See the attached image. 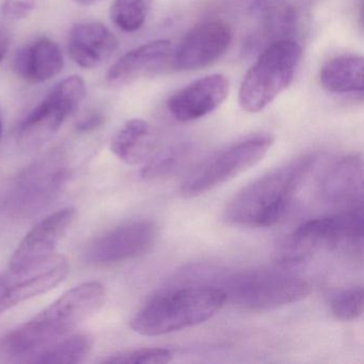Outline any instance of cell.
Segmentation results:
<instances>
[{
	"label": "cell",
	"mask_w": 364,
	"mask_h": 364,
	"mask_svg": "<svg viewBox=\"0 0 364 364\" xmlns=\"http://www.w3.org/2000/svg\"><path fill=\"white\" fill-rule=\"evenodd\" d=\"M193 148L188 144L173 146L168 150L155 153L146 163L141 176L146 180H157L171 176L181 169L185 161H188Z\"/></svg>",
	"instance_id": "obj_22"
},
{
	"label": "cell",
	"mask_w": 364,
	"mask_h": 364,
	"mask_svg": "<svg viewBox=\"0 0 364 364\" xmlns=\"http://www.w3.org/2000/svg\"><path fill=\"white\" fill-rule=\"evenodd\" d=\"M227 302L217 287H181L149 299L133 318L131 328L144 336H159L195 327L212 318Z\"/></svg>",
	"instance_id": "obj_3"
},
{
	"label": "cell",
	"mask_w": 364,
	"mask_h": 364,
	"mask_svg": "<svg viewBox=\"0 0 364 364\" xmlns=\"http://www.w3.org/2000/svg\"><path fill=\"white\" fill-rule=\"evenodd\" d=\"M118 46L116 36L101 23H80L70 33V56L84 69H95L103 65Z\"/></svg>",
	"instance_id": "obj_17"
},
{
	"label": "cell",
	"mask_w": 364,
	"mask_h": 364,
	"mask_svg": "<svg viewBox=\"0 0 364 364\" xmlns=\"http://www.w3.org/2000/svg\"><path fill=\"white\" fill-rule=\"evenodd\" d=\"M74 3L78 4L82 6L92 5V4L97 3L99 0H73Z\"/></svg>",
	"instance_id": "obj_29"
},
{
	"label": "cell",
	"mask_w": 364,
	"mask_h": 364,
	"mask_svg": "<svg viewBox=\"0 0 364 364\" xmlns=\"http://www.w3.org/2000/svg\"><path fill=\"white\" fill-rule=\"evenodd\" d=\"M229 90L225 75L212 74L174 93L168 101V110L178 122H193L215 112L225 101Z\"/></svg>",
	"instance_id": "obj_14"
},
{
	"label": "cell",
	"mask_w": 364,
	"mask_h": 364,
	"mask_svg": "<svg viewBox=\"0 0 364 364\" xmlns=\"http://www.w3.org/2000/svg\"><path fill=\"white\" fill-rule=\"evenodd\" d=\"M227 301L248 310H272L301 301L310 294L308 281L274 270H250L225 278L220 287Z\"/></svg>",
	"instance_id": "obj_6"
},
{
	"label": "cell",
	"mask_w": 364,
	"mask_h": 364,
	"mask_svg": "<svg viewBox=\"0 0 364 364\" xmlns=\"http://www.w3.org/2000/svg\"><path fill=\"white\" fill-rule=\"evenodd\" d=\"M232 38L231 27L223 21L201 23L172 50L169 65L176 71H195L208 67L225 54Z\"/></svg>",
	"instance_id": "obj_12"
},
{
	"label": "cell",
	"mask_w": 364,
	"mask_h": 364,
	"mask_svg": "<svg viewBox=\"0 0 364 364\" xmlns=\"http://www.w3.org/2000/svg\"><path fill=\"white\" fill-rule=\"evenodd\" d=\"M71 174V159L63 149L42 155L14 178L6 201L8 213L18 220L41 214L63 193Z\"/></svg>",
	"instance_id": "obj_4"
},
{
	"label": "cell",
	"mask_w": 364,
	"mask_h": 364,
	"mask_svg": "<svg viewBox=\"0 0 364 364\" xmlns=\"http://www.w3.org/2000/svg\"><path fill=\"white\" fill-rule=\"evenodd\" d=\"M68 274V259L54 255L29 269L8 270L7 274H0V314L52 291L67 278Z\"/></svg>",
	"instance_id": "obj_11"
},
{
	"label": "cell",
	"mask_w": 364,
	"mask_h": 364,
	"mask_svg": "<svg viewBox=\"0 0 364 364\" xmlns=\"http://www.w3.org/2000/svg\"><path fill=\"white\" fill-rule=\"evenodd\" d=\"M1 135H3V121H1V116H0V144H1Z\"/></svg>",
	"instance_id": "obj_30"
},
{
	"label": "cell",
	"mask_w": 364,
	"mask_h": 364,
	"mask_svg": "<svg viewBox=\"0 0 364 364\" xmlns=\"http://www.w3.org/2000/svg\"><path fill=\"white\" fill-rule=\"evenodd\" d=\"M104 122V117L99 112H92L84 117L76 125V129L80 133H89L99 129Z\"/></svg>",
	"instance_id": "obj_27"
},
{
	"label": "cell",
	"mask_w": 364,
	"mask_h": 364,
	"mask_svg": "<svg viewBox=\"0 0 364 364\" xmlns=\"http://www.w3.org/2000/svg\"><path fill=\"white\" fill-rule=\"evenodd\" d=\"M362 208H355L302 223L289 237L283 259L297 263L317 250H357L362 249Z\"/></svg>",
	"instance_id": "obj_8"
},
{
	"label": "cell",
	"mask_w": 364,
	"mask_h": 364,
	"mask_svg": "<svg viewBox=\"0 0 364 364\" xmlns=\"http://www.w3.org/2000/svg\"><path fill=\"white\" fill-rule=\"evenodd\" d=\"M321 85L334 95L361 93L364 88L363 58L343 55L326 63L319 73Z\"/></svg>",
	"instance_id": "obj_20"
},
{
	"label": "cell",
	"mask_w": 364,
	"mask_h": 364,
	"mask_svg": "<svg viewBox=\"0 0 364 364\" xmlns=\"http://www.w3.org/2000/svg\"><path fill=\"white\" fill-rule=\"evenodd\" d=\"M37 5L38 0H6L1 11L9 20H23L35 11Z\"/></svg>",
	"instance_id": "obj_26"
},
{
	"label": "cell",
	"mask_w": 364,
	"mask_h": 364,
	"mask_svg": "<svg viewBox=\"0 0 364 364\" xmlns=\"http://www.w3.org/2000/svg\"><path fill=\"white\" fill-rule=\"evenodd\" d=\"M8 46H9V37L5 29L0 27V63L5 58L7 54Z\"/></svg>",
	"instance_id": "obj_28"
},
{
	"label": "cell",
	"mask_w": 364,
	"mask_h": 364,
	"mask_svg": "<svg viewBox=\"0 0 364 364\" xmlns=\"http://www.w3.org/2000/svg\"><path fill=\"white\" fill-rule=\"evenodd\" d=\"M152 0H116L112 20L121 31L133 33L141 28L148 18Z\"/></svg>",
	"instance_id": "obj_23"
},
{
	"label": "cell",
	"mask_w": 364,
	"mask_h": 364,
	"mask_svg": "<svg viewBox=\"0 0 364 364\" xmlns=\"http://www.w3.org/2000/svg\"><path fill=\"white\" fill-rule=\"evenodd\" d=\"M364 291L362 287L334 291L329 297L332 315L343 321H355L363 313Z\"/></svg>",
	"instance_id": "obj_24"
},
{
	"label": "cell",
	"mask_w": 364,
	"mask_h": 364,
	"mask_svg": "<svg viewBox=\"0 0 364 364\" xmlns=\"http://www.w3.org/2000/svg\"><path fill=\"white\" fill-rule=\"evenodd\" d=\"M76 210L65 208L40 220L18 245L9 262V270L23 272L54 255L59 242L75 223Z\"/></svg>",
	"instance_id": "obj_13"
},
{
	"label": "cell",
	"mask_w": 364,
	"mask_h": 364,
	"mask_svg": "<svg viewBox=\"0 0 364 364\" xmlns=\"http://www.w3.org/2000/svg\"><path fill=\"white\" fill-rule=\"evenodd\" d=\"M171 53V42L168 40H156L138 46L110 68L107 74L108 85L121 88L157 73L169 65Z\"/></svg>",
	"instance_id": "obj_16"
},
{
	"label": "cell",
	"mask_w": 364,
	"mask_h": 364,
	"mask_svg": "<svg viewBox=\"0 0 364 364\" xmlns=\"http://www.w3.org/2000/svg\"><path fill=\"white\" fill-rule=\"evenodd\" d=\"M157 227L149 220L131 221L95 238L85 259L93 266H112L146 255L156 242Z\"/></svg>",
	"instance_id": "obj_10"
},
{
	"label": "cell",
	"mask_w": 364,
	"mask_h": 364,
	"mask_svg": "<svg viewBox=\"0 0 364 364\" xmlns=\"http://www.w3.org/2000/svg\"><path fill=\"white\" fill-rule=\"evenodd\" d=\"M321 199L349 210L362 208L363 161L360 155H348L336 161L326 172L319 185Z\"/></svg>",
	"instance_id": "obj_15"
},
{
	"label": "cell",
	"mask_w": 364,
	"mask_h": 364,
	"mask_svg": "<svg viewBox=\"0 0 364 364\" xmlns=\"http://www.w3.org/2000/svg\"><path fill=\"white\" fill-rule=\"evenodd\" d=\"M91 349L92 338L90 336L70 334L33 353L27 361L33 363H80L88 357Z\"/></svg>",
	"instance_id": "obj_21"
},
{
	"label": "cell",
	"mask_w": 364,
	"mask_h": 364,
	"mask_svg": "<svg viewBox=\"0 0 364 364\" xmlns=\"http://www.w3.org/2000/svg\"><path fill=\"white\" fill-rule=\"evenodd\" d=\"M316 161L315 155H304L253 181L228 202L223 218L229 225L242 228L277 225Z\"/></svg>",
	"instance_id": "obj_2"
},
{
	"label": "cell",
	"mask_w": 364,
	"mask_h": 364,
	"mask_svg": "<svg viewBox=\"0 0 364 364\" xmlns=\"http://www.w3.org/2000/svg\"><path fill=\"white\" fill-rule=\"evenodd\" d=\"M99 282H86L63 294L37 316L10 331L1 348L11 357H31L44 347L70 336L105 301Z\"/></svg>",
	"instance_id": "obj_1"
},
{
	"label": "cell",
	"mask_w": 364,
	"mask_h": 364,
	"mask_svg": "<svg viewBox=\"0 0 364 364\" xmlns=\"http://www.w3.org/2000/svg\"><path fill=\"white\" fill-rule=\"evenodd\" d=\"M301 57V46L294 40L280 39L269 44L242 80L240 107L250 114L265 109L289 88Z\"/></svg>",
	"instance_id": "obj_5"
},
{
	"label": "cell",
	"mask_w": 364,
	"mask_h": 364,
	"mask_svg": "<svg viewBox=\"0 0 364 364\" xmlns=\"http://www.w3.org/2000/svg\"><path fill=\"white\" fill-rule=\"evenodd\" d=\"M157 146L154 127L141 119H132L114 134L110 144L112 153L129 166L146 164Z\"/></svg>",
	"instance_id": "obj_19"
},
{
	"label": "cell",
	"mask_w": 364,
	"mask_h": 364,
	"mask_svg": "<svg viewBox=\"0 0 364 364\" xmlns=\"http://www.w3.org/2000/svg\"><path fill=\"white\" fill-rule=\"evenodd\" d=\"M274 141L272 134L263 132L242 138L215 153L188 174L181 187L182 195L198 197L244 173L265 157Z\"/></svg>",
	"instance_id": "obj_7"
},
{
	"label": "cell",
	"mask_w": 364,
	"mask_h": 364,
	"mask_svg": "<svg viewBox=\"0 0 364 364\" xmlns=\"http://www.w3.org/2000/svg\"><path fill=\"white\" fill-rule=\"evenodd\" d=\"M85 95L86 86L80 76H71L56 85L18 125V144L22 148L36 149L50 141L77 109Z\"/></svg>",
	"instance_id": "obj_9"
},
{
	"label": "cell",
	"mask_w": 364,
	"mask_h": 364,
	"mask_svg": "<svg viewBox=\"0 0 364 364\" xmlns=\"http://www.w3.org/2000/svg\"><path fill=\"white\" fill-rule=\"evenodd\" d=\"M172 358H173V353L170 349L148 347V348L133 349V350L114 353L102 360V363L161 364L171 361Z\"/></svg>",
	"instance_id": "obj_25"
},
{
	"label": "cell",
	"mask_w": 364,
	"mask_h": 364,
	"mask_svg": "<svg viewBox=\"0 0 364 364\" xmlns=\"http://www.w3.org/2000/svg\"><path fill=\"white\" fill-rule=\"evenodd\" d=\"M63 53L48 38H40L16 53L14 69L28 84H41L55 77L63 69Z\"/></svg>",
	"instance_id": "obj_18"
}]
</instances>
